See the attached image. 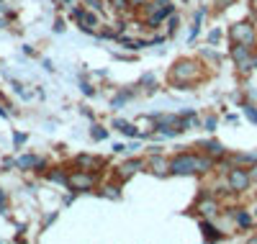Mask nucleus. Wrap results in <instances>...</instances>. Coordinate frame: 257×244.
<instances>
[{
  "mask_svg": "<svg viewBox=\"0 0 257 244\" xmlns=\"http://www.w3.org/2000/svg\"><path fill=\"white\" fill-rule=\"evenodd\" d=\"M173 175H193V172H208L211 160L196 157V154H178V157L167 165Z\"/></svg>",
  "mask_w": 257,
  "mask_h": 244,
  "instance_id": "f257e3e1",
  "label": "nucleus"
},
{
  "mask_svg": "<svg viewBox=\"0 0 257 244\" xmlns=\"http://www.w3.org/2000/svg\"><path fill=\"white\" fill-rule=\"evenodd\" d=\"M93 185H95V175H93V172H82V170H77V172L67 175V188L75 190V193L90 190Z\"/></svg>",
  "mask_w": 257,
  "mask_h": 244,
  "instance_id": "f03ea898",
  "label": "nucleus"
},
{
  "mask_svg": "<svg viewBox=\"0 0 257 244\" xmlns=\"http://www.w3.org/2000/svg\"><path fill=\"white\" fill-rule=\"evenodd\" d=\"M170 13H173V6H170V0H155V3H149L147 21H149V24H160V21H165Z\"/></svg>",
  "mask_w": 257,
  "mask_h": 244,
  "instance_id": "7ed1b4c3",
  "label": "nucleus"
},
{
  "mask_svg": "<svg viewBox=\"0 0 257 244\" xmlns=\"http://www.w3.org/2000/svg\"><path fill=\"white\" fill-rule=\"evenodd\" d=\"M198 75V64L196 62H178L175 67H173V82H178V85H183V80L185 77H196Z\"/></svg>",
  "mask_w": 257,
  "mask_h": 244,
  "instance_id": "20e7f679",
  "label": "nucleus"
},
{
  "mask_svg": "<svg viewBox=\"0 0 257 244\" xmlns=\"http://www.w3.org/2000/svg\"><path fill=\"white\" fill-rule=\"evenodd\" d=\"M229 34L237 44H247V47H252V41H254V29L249 24H234Z\"/></svg>",
  "mask_w": 257,
  "mask_h": 244,
  "instance_id": "39448f33",
  "label": "nucleus"
},
{
  "mask_svg": "<svg viewBox=\"0 0 257 244\" xmlns=\"http://www.w3.org/2000/svg\"><path fill=\"white\" fill-rule=\"evenodd\" d=\"M229 188L231 190H247L249 188V172H244V170H231L229 172Z\"/></svg>",
  "mask_w": 257,
  "mask_h": 244,
  "instance_id": "423d86ee",
  "label": "nucleus"
},
{
  "mask_svg": "<svg viewBox=\"0 0 257 244\" xmlns=\"http://www.w3.org/2000/svg\"><path fill=\"white\" fill-rule=\"evenodd\" d=\"M231 57L239 62V70H252V62H249V47L247 44H237V47L231 49Z\"/></svg>",
  "mask_w": 257,
  "mask_h": 244,
  "instance_id": "0eeeda50",
  "label": "nucleus"
},
{
  "mask_svg": "<svg viewBox=\"0 0 257 244\" xmlns=\"http://www.w3.org/2000/svg\"><path fill=\"white\" fill-rule=\"evenodd\" d=\"M16 167H21V170H34V167H44V160L41 157H34V154H24V157H18L16 160Z\"/></svg>",
  "mask_w": 257,
  "mask_h": 244,
  "instance_id": "6e6552de",
  "label": "nucleus"
},
{
  "mask_svg": "<svg viewBox=\"0 0 257 244\" xmlns=\"http://www.w3.org/2000/svg\"><path fill=\"white\" fill-rule=\"evenodd\" d=\"M77 21H80V29H82V31H88V34H93L95 26H98V18H95L90 11H82Z\"/></svg>",
  "mask_w": 257,
  "mask_h": 244,
  "instance_id": "1a4fd4ad",
  "label": "nucleus"
},
{
  "mask_svg": "<svg viewBox=\"0 0 257 244\" xmlns=\"http://www.w3.org/2000/svg\"><path fill=\"white\" fill-rule=\"evenodd\" d=\"M80 167H85V170H90V172H95L98 167H103V160H98V157H90V154H80V157L75 160Z\"/></svg>",
  "mask_w": 257,
  "mask_h": 244,
  "instance_id": "9d476101",
  "label": "nucleus"
},
{
  "mask_svg": "<svg viewBox=\"0 0 257 244\" xmlns=\"http://www.w3.org/2000/svg\"><path fill=\"white\" fill-rule=\"evenodd\" d=\"M142 165H144L142 160H128V162H123V165H121V172H118V175H121V177H132Z\"/></svg>",
  "mask_w": 257,
  "mask_h": 244,
  "instance_id": "9b49d317",
  "label": "nucleus"
},
{
  "mask_svg": "<svg viewBox=\"0 0 257 244\" xmlns=\"http://www.w3.org/2000/svg\"><path fill=\"white\" fill-rule=\"evenodd\" d=\"M113 126L121 131V134H126V137H137V129L132 126V124H126V121H121V118H116L113 121Z\"/></svg>",
  "mask_w": 257,
  "mask_h": 244,
  "instance_id": "f8f14e48",
  "label": "nucleus"
},
{
  "mask_svg": "<svg viewBox=\"0 0 257 244\" xmlns=\"http://www.w3.org/2000/svg\"><path fill=\"white\" fill-rule=\"evenodd\" d=\"M152 167H155V172H157V175H165V172H167V162L160 157L157 152H155V157H152Z\"/></svg>",
  "mask_w": 257,
  "mask_h": 244,
  "instance_id": "ddd939ff",
  "label": "nucleus"
},
{
  "mask_svg": "<svg viewBox=\"0 0 257 244\" xmlns=\"http://www.w3.org/2000/svg\"><path fill=\"white\" fill-rule=\"evenodd\" d=\"M206 147V152L211 154V157H221V154H224V147L219 144V142H208V144H203Z\"/></svg>",
  "mask_w": 257,
  "mask_h": 244,
  "instance_id": "4468645a",
  "label": "nucleus"
},
{
  "mask_svg": "<svg viewBox=\"0 0 257 244\" xmlns=\"http://www.w3.org/2000/svg\"><path fill=\"white\" fill-rule=\"evenodd\" d=\"M201 229H203V236H206V239H221V234H219L216 229H213V226L208 224V221H203Z\"/></svg>",
  "mask_w": 257,
  "mask_h": 244,
  "instance_id": "2eb2a0df",
  "label": "nucleus"
},
{
  "mask_svg": "<svg viewBox=\"0 0 257 244\" xmlns=\"http://www.w3.org/2000/svg\"><path fill=\"white\" fill-rule=\"evenodd\" d=\"M198 208H201V213H206V216H213V213H216V203H213V201H203Z\"/></svg>",
  "mask_w": 257,
  "mask_h": 244,
  "instance_id": "dca6fc26",
  "label": "nucleus"
},
{
  "mask_svg": "<svg viewBox=\"0 0 257 244\" xmlns=\"http://www.w3.org/2000/svg\"><path fill=\"white\" fill-rule=\"evenodd\" d=\"M49 180H54V183H62V185H67V175H64V172H49Z\"/></svg>",
  "mask_w": 257,
  "mask_h": 244,
  "instance_id": "f3484780",
  "label": "nucleus"
},
{
  "mask_svg": "<svg viewBox=\"0 0 257 244\" xmlns=\"http://www.w3.org/2000/svg\"><path fill=\"white\" fill-rule=\"evenodd\" d=\"M249 221H252V218H249V213H244V211H242V213H237V224H239V226H244V229H247V226H249Z\"/></svg>",
  "mask_w": 257,
  "mask_h": 244,
  "instance_id": "a211bd4d",
  "label": "nucleus"
},
{
  "mask_svg": "<svg viewBox=\"0 0 257 244\" xmlns=\"http://www.w3.org/2000/svg\"><path fill=\"white\" fill-rule=\"evenodd\" d=\"M128 98H132V93H121V95H116V98H113V108H118V105H121L123 100H128Z\"/></svg>",
  "mask_w": 257,
  "mask_h": 244,
  "instance_id": "6ab92c4d",
  "label": "nucleus"
},
{
  "mask_svg": "<svg viewBox=\"0 0 257 244\" xmlns=\"http://www.w3.org/2000/svg\"><path fill=\"white\" fill-rule=\"evenodd\" d=\"M108 3L116 8V11H123L126 8V3H128V0H108Z\"/></svg>",
  "mask_w": 257,
  "mask_h": 244,
  "instance_id": "aec40b11",
  "label": "nucleus"
},
{
  "mask_svg": "<svg viewBox=\"0 0 257 244\" xmlns=\"http://www.w3.org/2000/svg\"><path fill=\"white\" fill-rule=\"evenodd\" d=\"M93 139H105V131L100 126H93Z\"/></svg>",
  "mask_w": 257,
  "mask_h": 244,
  "instance_id": "412c9836",
  "label": "nucleus"
},
{
  "mask_svg": "<svg viewBox=\"0 0 257 244\" xmlns=\"http://www.w3.org/2000/svg\"><path fill=\"white\" fill-rule=\"evenodd\" d=\"M85 3H88L90 11H100V0H85Z\"/></svg>",
  "mask_w": 257,
  "mask_h": 244,
  "instance_id": "4be33fe9",
  "label": "nucleus"
},
{
  "mask_svg": "<svg viewBox=\"0 0 257 244\" xmlns=\"http://www.w3.org/2000/svg\"><path fill=\"white\" fill-rule=\"evenodd\" d=\"M219 39H221V34H219V31H211V34H208V41H211V44H216Z\"/></svg>",
  "mask_w": 257,
  "mask_h": 244,
  "instance_id": "5701e85b",
  "label": "nucleus"
},
{
  "mask_svg": "<svg viewBox=\"0 0 257 244\" xmlns=\"http://www.w3.org/2000/svg\"><path fill=\"white\" fill-rule=\"evenodd\" d=\"M13 142H16V147H21V144L26 142V134H16V137H13Z\"/></svg>",
  "mask_w": 257,
  "mask_h": 244,
  "instance_id": "b1692460",
  "label": "nucleus"
},
{
  "mask_svg": "<svg viewBox=\"0 0 257 244\" xmlns=\"http://www.w3.org/2000/svg\"><path fill=\"white\" fill-rule=\"evenodd\" d=\"M175 29H178V18L173 16V18H170V34H175Z\"/></svg>",
  "mask_w": 257,
  "mask_h": 244,
  "instance_id": "393cba45",
  "label": "nucleus"
},
{
  "mask_svg": "<svg viewBox=\"0 0 257 244\" xmlns=\"http://www.w3.org/2000/svg\"><path fill=\"white\" fill-rule=\"evenodd\" d=\"M247 116H249V118L257 124V110H254V108H247Z\"/></svg>",
  "mask_w": 257,
  "mask_h": 244,
  "instance_id": "a878e982",
  "label": "nucleus"
},
{
  "mask_svg": "<svg viewBox=\"0 0 257 244\" xmlns=\"http://www.w3.org/2000/svg\"><path fill=\"white\" fill-rule=\"evenodd\" d=\"M6 211V195H3V190H0V213Z\"/></svg>",
  "mask_w": 257,
  "mask_h": 244,
  "instance_id": "bb28decb",
  "label": "nucleus"
},
{
  "mask_svg": "<svg viewBox=\"0 0 257 244\" xmlns=\"http://www.w3.org/2000/svg\"><path fill=\"white\" fill-rule=\"evenodd\" d=\"M213 126H216V118H208V121H206V129L213 131Z\"/></svg>",
  "mask_w": 257,
  "mask_h": 244,
  "instance_id": "cd10ccee",
  "label": "nucleus"
},
{
  "mask_svg": "<svg viewBox=\"0 0 257 244\" xmlns=\"http://www.w3.org/2000/svg\"><path fill=\"white\" fill-rule=\"evenodd\" d=\"M249 180H257V165L249 170Z\"/></svg>",
  "mask_w": 257,
  "mask_h": 244,
  "instance_id": "c85d7f7f",
  "label": "nucleus"
},
{
  "mask_svg": "<svg viewBox=\"0 0 257 244\" xmlns=\"http://www.w3.org/2000/svg\"><path fill=\"white\" fill-rule=\"evenodd\" d=\"M3 26H6V24H3V21H0V29H3Z\"/></svg>",
  "mask_w": 257,
  "mask_h": 244,
  "instance_id": "c756f323",
  "label": "nucleus"
},
{
  "mask_svg": "<svg viewBox=\"0 0 257 244\" xmlns=\"http://www.w3.org/2000/svg\"><path fill=\"white\" fill-rule=\"evenodd\" d=\"M137 3H144V0H137Z\"/></svg>",
  "mask_w": 257,
  "mask_h": 244,
  "instance_id": "7c9ffc66",
  "label": "nucleus"
},
{
  "mask_svg": "<svg viewBox=\"0 0 257 244\" xmlns=\"http://www.w3.org/2000/svg\"><path fill=\"white\" fill-rule=\"evenodd\" d=\"M254 67H257V62H254Z\"/></svg>",
  "mask_w": 257,
  "mask_h": 244,
  "instance_id": "2f4dec72",
  "label": "nucleus"
}]
</instances>
